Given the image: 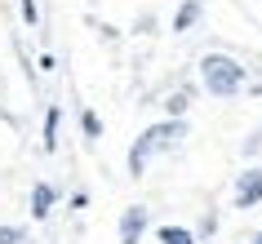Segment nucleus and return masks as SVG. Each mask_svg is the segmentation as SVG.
I'll list each match as a JSON object with an SVG mask.
<instances>
[{
    "label": "nucleus",
    "mask_w": 262,
    "mask_h": 244,
    "mask_svg": "<svg viewBox=\"0 0 262 244\" xmlns=\"http://www.w3.org/2000/svg\"><path fill=\"white\" fill-rule=\"evenodd\" d=\"M253 244H262V235H253Z\"/></svg>",
    "instance_id": "obj_12"
},
{
    "label": "nucleus",
    "mask_w": 262,
    "mask_h": 244,
    "mask_svg": "<svg viewBox=\"0 0 262 244\" xmlns=\"http://www.w3.org/2000/svg\"><path fill=\"white\" fill-rule=\"evenodd\" d=\"M200 80H205L209 94L231 98V94L245 89V67H240L235 58H227V54H205L200 58Z\"/></svg>",
    "instance_id": "obj_2"
},
{
    "label": "nucleus",
    "mask_w": 262,
    "mask_h": 244,
    "mask_svg": "<svg viewBox=\"0 0 262 244\" xmlns=\"http://www.w3.org/2000/svg\"><path fill=\"white\" fill-rule=\"evenodd\" d=\"M195 18H200V0H182L178 14H173V31H191Z\"/></svg>",
    "instance_id": "obj_6"
},
{
    "label": "nucleus",
    "mask_w": 262,
    "mask_h": 244,
    "mask_svg": "<svg viewBox=\"0 0 262 244\" xmlns=\"http://www.w3.org/2000/svg\"><path fill=\"white\" fill-rule=\"evenodd\" d=\"M23 23H27V27H36V23H40V9H36V0H23Z\"/></svg>",
    "instance_id": "obj_10"
},
{
    "label": "nucleus",
    "mask_w": 262,
    "mask_h": 244,
    "mask_svg": "<svg viewBox=\"0 0 262 244\" xmlns=\"http://www.w3.org/2000/svg\"><path fill=\"white\" fill-rule=\"evenodd\" d=\"M80 124H84V138H89V142H94V138L102 134V124H98V116H94V111H89V107L80 111Z\"/></svg>",
    "instance_id": "obj_9"
},
{
    "label": "nucleus",
    "mask_w": 262,
    "mask_h": 244,
    "mask_svg": "<svg viewBox=\"0 0 262 244\" xmlns=\"http://www.w3.org/2000/svg\"><path fill=\"white\" fill-rule=\"evenodd\" d=\"M49 209H54V187L49 182H36L31 187V217H49Z\"/></svg>",
    "instance_id": "obj_5"
},
{
    "label": "nucleus",
    "mask_w": 262,
    "mask_h": 244,
    "mask_svg": "<svg viewBox=\"0 0 262 244\" xmlns=\"http://www.w3.org/2000/svg\"><path fill=\"white\" fill-rule=\"evenodd\" d=\"M142 231H147V209H142V204L124 209L120 213V244H138Z\"/></svg>",
    "instance_id": "obj_4"
},
{
    "label": "nucleus",
    "mask_w": 262,
    "mask_h": 244,
    "mask_svg": "<svg viewBox=\"0 0 262 244\" xmlns=\"http://www.w3.org/2000/svg\"><path fill=\"white\" fill-rule=\"evenodd\" d=\"M253 204H262V164L235 178V209H253Z\"/></svg>",
    "instance_id": "obj_3"
},
{
    "label": "nucleus",
    "mask_w": 262,
    "mask_h": 244,
    "mask_svg": "<svg viewBox=\"0 0 262 244\" xmlns=\"http://www.w3.org/2000/svg\"><path fill=\"white\" fill-rule=\"evenodd\" d=\"M45 151H58V107L45 111Z\"/></svg>",
    "instance_id": "obj_8"
},
{
    "label": "nucleus",
    "mask_w": 262,
    "mask_h": 244,
    "mask_svg": "<svg viewBox=\"0 0 262 244\" xmlns=\"http://www.w3.org/2000/svg\"><path fill=\"white\" fill-rule=\"evenodd\" d=\"M0 244H23V227H0Z\"/></svg>",
    "instance_id": "obj_11"
},
{
    "label": "nucleus",
    "mask_w": 262,
    "mask_h": 244,
    "mask_svg": "<svg viewBox=\"0 0 262 244\" xmlns=\"http://www.w3.org/2000/svg\"><path fill=\"white\" fill-rule=\"evenodd\" d=\"M156 240H160V244H195V235L187 227H160V231H156Z\"/></svg>",
    "instance_id": "obj_7"
},
{
    "label": "nucleus",
    "mask_w": 262,
    "mask_h": 244,
    "mask_svg": "<svg viewBox=\"0 0 262 244\" xmlns=\"http://www.w3.org/2000/svg\"><path fill=\"white\" fill-rule=\"evenodd\" d=\"M182 138H187V120H182V116H173V120H160V124H151V129H142L138 142L129 147V173L142 178V169H147L156 156L173 151Z\"/></svg>",
    "instance_id": "obj_1"
}]
</instances>
